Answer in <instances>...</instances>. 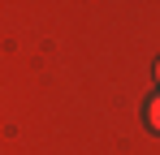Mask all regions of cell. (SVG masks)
Wrapping results in <instances>:
<instances>
[{"label":"cell","instance_id":"6da1fadb","mask_svg":"<svg viewBox=\"0 0 160 155\" xmlns=\"http://www.w3.org/2000/svg\"><path fill=\"white\" fill-rule=\"evenodd\" d=\"M147 125L160 134V95H152V99H147Z\"/></svg>","mask_w":160,"mask_h":155},{"label":"cell","instance_id":"7a4b0ae2","mask_svg":"<svg viewBox=\"0 0 160 155\" xmlns=\"http://www.w3.org/2000/svg\"><path fill=\"white\" fill-rule=\"evenodd\" d=\"M156 78H160V60H156Z\"/></svg>","mask_w":160,"mask_h":155}]
</instances>
